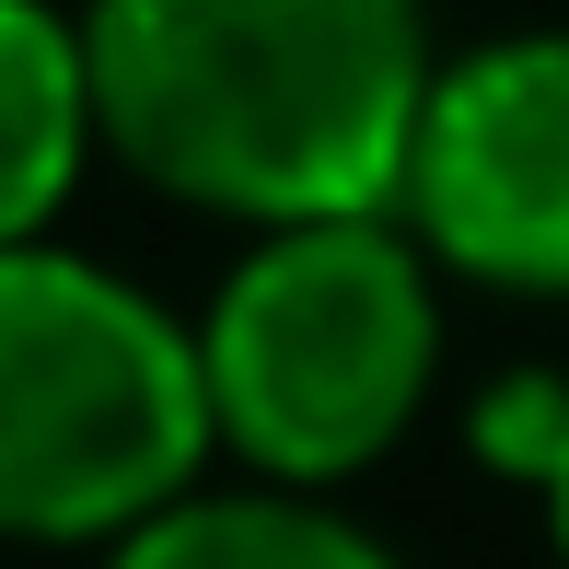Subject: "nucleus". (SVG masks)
Segmentation results:
<instances>
[{"instance_id":"nucleus-1","label":"nucleus","mask_w":569,"mask_h":569,"mask_svg":"<svg viewBox=\"0 0 569 569\" xmlns=\"http://www.w3.org/2000/svg\"><path fill=\"white\" fill-rule=\"evenodd\" d=\"M106 163L232 232L396 210L430 0H82Z\"/></svg>"},{"instance_id":"nucleus-2","label":"nucleus","mask_w":569,"mask_h":569,"mask_svg":"<svg viewBox=\"0 0 569 569\" xmlns=\"http://www.w3.org/2000/svg\"><path fill=\"white\" fill-rule=\"evenodd\" d=\"M221 453L268 488H349L419 430L442 383V268L396 210L244 232L198 302Z\"/></svg>"},{"instance_id":"nucleus-3","label":"nucleus","mask_w":569,"mask_h":569,"mask_svg":"<svg viewBox=\"0 0 569 569\" xmlns=\"http://www.w3.org/2000/svg\"><path fill=\"white\" fill-rule=\"evenodd\" d=\"M221 419L198 315L82 244L0 256V535L117 547L187 488H210Z\"/></svg>"},{"instance_id":"nucleus-4","label":"nucleus","mask_w":569,"mask_h":569,"mask_svg":"<svg viewBox=\"0 0 569 569\" xmlns=\"http://www.w3.org/2000/svg\"><path fill=\"white\" fill-rule=\"evenodd\" d=\"M396 221L465 291L569 302V23L442 47Z\"/></svg>"},{"instance_id":"nucleus-5","label":"nucleus","mask_w":569,"mask_h":569,"mask_svg":"<svg viewBox=\"0 0 569 569\" xmlns=\"http://www.w3.org/2000/svg\"><path fill=\"white\" fill-rule=\"evenodd\" d=\"M106 163L82 0H0V256L59 244V210Z\"/></svg>"},{"instance_id":"nucleus-6","label":"nucleus","mask_w":569,"mask_h":569,"mask_svg":"<svg viewBox=\"0 0 569 569\" xmlns=\"http://www.w3.org/2000/svg\"><path fill=\"white\" fill-rule=\"evenodd\" d=\"M106 569H407L372 523H349L326 488H187L174 511H151L140 535H117Z\"/></svg>"},{"instance_id":"nucleus-7","label":"nucleus","mask_w":569,"mask_h":569,"mask_svg":"<svg viewBox=\"0 0 569 569\" xmlns=\"http://www.w3.org/2000/svg\"><path fill=\"white\" fill-rule=\"evenodd\" d=\"M465 442H477L488 477L547 488L558 453H569V372H558V360H511V372H488L477 396H465Z\"/></svg>"},{"instance_id":"nucleus-8","label":"nucleus","mask_w":569,"mask_h":569,"mask_svg":"<svg viewBox=\"0 0 569 569\" xmlns=\"http://www.w3.org/2000/svg\"><path fill=\"white\" fill-rule=\"evenodd\" d=\"M535 500H547V535H558V558H569V453H558V477L535 488Z\"/></svg>"}]
</instances>
